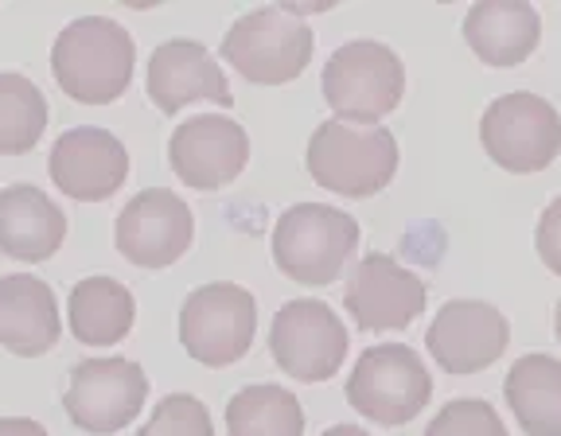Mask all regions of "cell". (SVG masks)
Here are the masks:
<instances>
[{
    "label": "cell",
    "instance_id": "cell-20",
    "mask_svg": "<svg viewBox=\"0 0 561 436\" xmlns=\"http://www.w3.org/2000/svg\"><path fill=\"white\" fill-rule=\"evenodd\" d=\"M137 300L117 277H87L70 288L67 323L82 347H114L133 332Z\"/></svg>",
    "mask_w": 561,
    "mask_h": 436
},
{
    "label": "cell",
    "instance_id": "cell-14",
    "mask_svg": "<svg viewBox=\"0 0 561 436\" xmlns=\"http://www.w3.org/2000/svg\"><path fill=\"white\" fill-rule=\"evenodd\" d=\"M47 172H51V184L70 199L102 203L122 192V184L129 180V152L110 129L79 125L51 145Z\"/></svg>",
    "mask_w": 561,
    "mask_h": 436
},
{
    "label": "cell",
    "instance_id": "cell-12",
    "mask_svg": "<svg viewBox=\"0 0 561 436\" xmlns=\"http://www.w3.org/2000/svg\"><path fill=\"white\" fill-rule=\"evenodd\" d=\"M511 343V323L488 300H448L425 328V347L445 375H480Z\"/></svg>",
    "mask_w": 561,
    "mask_h": 436
},
{
    "label": "cell",
    "instance_id": "cell-18",
    "mask_svg": "<svg viewBox=\"0 0 561 436\" xmlns=\"http://www.w3.org/2000/svg\"><path fill=\"white\" fill-rule=\"evenodd\" d=\"M465 39L480 62L507 70L538 51L542 16L535 4H523V0H483V4L468 9Z\"/></svg>",
    "mask_w": 561,
    "mask_h": 436
},
{
    "label": "cell",
    "instance_id": "cell-25",
    "mask_svg": "<svg viewBox=\"0 0 561 436\" xmlns=\"http://www.w3.org/2000/svg\"><path fill=\"white\" fill-rule=\"evenodd\" d=\"M137 436H215V421H210L207 405L192 393H168L160 398L152 417L145 421Z\"/></svg>",
    "mask_w": 561,
    "mask_h": 436
},
{
    "label": "cell",
    "instance_id": "cell-29",
    "mask_svg": "<svg viewBox=\"0 0 561 436\" xmlns=\"http://www.w3.org/2000/svg\"><path fill=\"white\" fill-rule=\"evenodd\" d=\"M553 335H558V343H561V297H558V305H553Z\"/></svg>",
    "mask_w": 561,
    "mask_h": 436
},
{
    "label": "cell",
    "instance_id": "cell-8",
    "mask_svg": "<svg viewBox=\"0 0 561 436\" xmlns=\"http://www.w3.org/2000/svg\"><path fill=\"white\" fill-rule=\"evenodd\" d=\"M480 140L503 172H546L561 152V114L542 94L515 90L483 110Z\"/></svg>",
    "mask_w": 561,
    "mask_h": 436
},
{
    "label": "cell",
    "instance_id": "cell-6",
    "mask_svg": "<svg viewBox=\"0 0 561 436\" xmlns=\"http://www.w3.org/2000/svg\"><path fill=\"white\" fill-rule=\"evenodd\" d=\"M433 398V378L405 343H382L359 355L347 378V402L367 421L398 428L417 417Z\"/></svg>",
    "mask_w": 561,
    "mask_h": 436
},
{
    "label": "cell",
    "instance_id": "cell-9",
    "mask_svg": "<svg viewBox=\"0 0 561 436\" xmlns=\"http://www.w3.org/2000/svg\"><path fill=\"white\" fill-rule=\"evenodd\" d=\"M347 328L324 300H289L280 305L270 328V355L297 382H328L347 358Z\"/></svg>",
    "mask_w": 561,
    "mask_h": 436
},
{
    "label": "cell",
    "instance_id": "cell-21",
    "mask_svg": "<svg viewBox=\"0 0 561 436\" xmlns=\"http://www.w3.org/2000/svg\"><path fill=\"white\" fill-rule=\"evenodd\" d=\"M503 393L526 436H561V363L553 355L518 358Z\"/></svg>",
    "mask_w": 561,
    "mask_h": 436
},
{
    "label": "cell",
    "instance_id": "cell-2",
    "mask_svg": "<svg viewBox=\"0 0 561 436\" xmlns=\"http://www.w3.org/2000/svg\"><path fill=\"white\" fill-rule=\"evenodd\" d=\"M308 175L343 199L378 195L398 172V140L382 125L320 122L305 152Z\"/></svg>",
    "mask_w": 561,
    "mask_h": 436
},
{
    "label": "cell",
    "instance_id": "cell-3",
    "mask_svg": "<svg viewBox=\"0 0 561 436\" xmlns=\"http://www.w3.org/2000/svg\"><path fill=\"white\" fill-rule=\"evenodd\" d=\"M359 250V222L328 203H297L273 222V262L293 285H335Z\"/></svg>",
    "mask_w": 561,
    "mask_h": 436
},
{
    "label": "cell",
    "instance_id": "cell-22",
    "mask_svg": "<svg viewBox=\"0 0 561 436\" xmlns=\"http://www.w3.org/2000/svg\"><path fill=\"white\" fill-rule=\"evenodd\" d=\"M227 436H305V410L280 386H245L227 402Z\"/></svg>",
    "mask_w": 561,
    "mask_h": 436
},
{
    "label": "cell",
    "instance_id": "cell-17",
    "mask_svg": "<svg viewBox=\"0 0 561 436\" xmlns=\"http://www.w3.org/2000/svg\"><path fill=\"white\" fill-rule=\"evenodd\" d=\"M62 315L51 285L32 273L0 277V347L20 358H39L59 343Z\"/></svg>",
    "mask_w": 561,
    "mask_h": 436
},
{
    "label": "cell",
    "instance_id": "cell-27",
    "mask_svg": "<svg viewBox=\"0 0 561 436\" xmlns=\"http://www.w3.org/2000/svg\"><path fill=\"white\" fill-rule=\"evenodd\" d=\"M0 436H51L32 417H0Z\"/></svg>",
    "mask_w": 561,
    "mask_h": 436
},
{
    "label": "cell",
    "instance_id": "cell-16",
    "mask_svg": "<svg viewBox=\"0 0 561 436\" xmlns=\"http://www.w3.org/2000/svg\"><path fill=\"white\" fill-rule=\"evenodd\" d=\"M149 102L160 114L175 117L192 102H215V105H234V90H230L227 74L199 39H168L152 51L149 59Z\"/></svg>",
    "mask_w": 561,
    "mask_h": 436
},
{
    "label": "cell",
    "instance_id": "cell-4",
    "mask_svg": "<svg viewBox=\"0 0 561 436\" xmlns=\"http://www.w3.org/2000/svg\"><path fill=\"white\" fill-rule=\"evenodd\" d=\"M320 87L335 122L378 125L405 97V67L394 47L375 39H351L332 51Z\"/></svg>",
    "mask_w": 561,
    "mask_h": 436
},
{
    "label": "cell",
    "instance_id": "cell-28",
    "mask_svg": "<svg viewBox=\"0 0 561 436\" xmlns=\"http://www.w3.org/2000/svg\"><path fill=\"white\" fill-rule=\"evenodd\" d=\"M324 436H370L367 428H359V425H332Z\"/></svg>",
    "mask_w": 561,
    "mask_h": 436
},
{
    "label": "cell",
    "instance_id": "cell-1",
    "mask_svg": "<svg viewBox=\"0 0 561 436\" xmlns=\"http://www.w3.org/2000/svg\"><path fill=\"white\" fill-rule=\"evenodd\" d=\"M137 44L117 20L79 16L62 27L51 47V74L79 105H110L129 90Z\"/></svg>",
    "mask_w": 561,
    "mask_h": 436
},
{
    "label": "cell",
    "instance_id": "cell-24",
    "mask_svg": "<svg viewBox=\"0 0 561 436\" xmlns=\"http://www.w3.org/2000/svg\"><path fill=\"white\" fill-rule=\"evenodd\" d=\"M425 436H507L500 410L483 398H453L430 421Z\"/></svg>",
    "mask_w": 561,
    "mask_h": 436
},
{
    "label": "cell",
    "instance_id": "cell-19",
    "mask_svg": "<svg viewBox=\"0 0 561 436\" xmlns=\"http://www.w3.org/2000/svg\"><path fill=\"white\" fill-rule=\"evenodd\" d=\"M67 238V215L35 184H12L0 192V253L16 262H47Z\"/></svg>",
    "mask_w": 561,
    "mask_h": 436
},
{
    "label": "cell",
    "instance_id": "cell-11",
    "mask_svg": "<svg viewBox=\"0 0 561 436\" xmlns=\"http://www.w3.org/2000/svg\"><path fill=\"white\" fill-rule=\"evenodd\" d=\"M114 242L125 262L140 269H168L192 250L195 215L175 192L149 187L125 203V210L117 215Z\"/></svg>",
    "mask_w": 561,
    "mask_h": 436
},
{
    "label": "cell",
    "instance_id": "cell-15",
    "mask_svg": "<svg viewBox=\"0 0 561 436\" xmlns=\"http://www.w3.org/2000/svg\"><path fill=\"white\" fill-rule=\"evenodd\" d=\"M343 305L363 332H402L425 312V280L390 253H367L351 273Z\"/></svg>",
    "mask_w": 561,
    "mask_h": 436
},
{
    "label": "cell",
    "instance_id": "cell-23",
    "mask_svg": "<svg viewBox=\"0 0 561 436\" xmlns=\"http://www.w3.org/2000/svg\"><path fill=\"white\" fill-rule=\"evenodd\" d=\"M47 129V97L32 79L4 70L0 74V157H24Z\"/></svg>",
    "mask_w": 561,
    "mask_h": 436
},
{
    "label": "cell",
    "instance_id": "cell-13",
    "mask_svg": "<svg viewBox=\"0 0 561 436\" xmlns=\"http://www.w3.org/2000/svg\"><path fill=\"white\" fill-rule=\"evenodd\" d=\"M168 160H172V172L192 192H219V187L234 184L242 168L250 164V137L230 117H187L184 125L172 129Z\"/></svg>",
    "mask_w": 561,
    "mask_h": 436
},
{
    "label": "cell",
    "instance_id": "cell-26",
    "mask_svg": "<svg viewBox=\"0 0 561 436\" xmlns=\"http://www.w3.org/2000/svg\"><path fill=\"white\" fill-rule=\"evenodd\" d=\"M535 245H538V257H542L546 269L561 277V195L542 210V218H538Z\"/></svg>",
    "mask_w": 561,
    "mask_h": 436
},
{
    "label": "cell",
    "instance_id": "cell-7",
    "mask_svg": "<svg viewBox=\"0 0 561 436\" xmlns=\"http://www.w3.org/2000/svg\"><path fill=\"white\" fill-rule=\"evenodd\" d=\"M257 332V300L234 280H215L187 292L180 308V343L203 367H230L250 351Z\"/></svg>",
    "mask_w": 561,
    "mask_h": 436
},
{
    "label": "cell",
    "instance_id": "cell-5",
    "mask_svg": "<svg viewBox=\"0 0 561 436\" xmlns=\"http://www.w3.org/2000/svg\"><path fill=\"white\" fill-rule=\"evenodd\" d=\"M222 59L254 87H285L308 70L316 51V35L305 20L273 9H254L238 16L222 35Z\"/></svg>",
    "mask_w": 561,
    "mask_h": 436
},
{
    "label": "cell",
    "instance_id": "cell-10",
    "mask_svg": "<svg viewBox=\"0 0 561 436\" xmlns=\"http://www.w3.org/2000/svg\"><path fill=\"white\" fill-rule=\"evenodd\" d=\"M149 398V378L133 358H87L70 370L62 410L79 428L98 436L122 433Z\"/></svg>",
    "mask_w": 561,
    "mask_h": 436
}]
</instances>
